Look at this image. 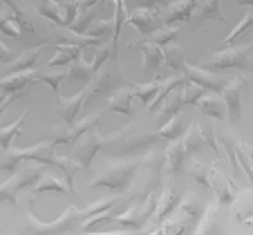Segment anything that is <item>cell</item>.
Returning a JSON list of instances; mask_svg holds the SVG:
<instances>
[{
	"label": "cell",
	"instance_id": "cell-24",
	"mask_svg": "<svg viewBox=\"0 0 253 235\" xmlns=\"http://www.w3.org/2000/svg\"><path fill=\"white\" fill-rule=\"evenodd\" d=\"M27 115L29 110H25L23 115H20L18 121H14L11 125H7V128H0V150H11V141H14V137H18L20 130H23L25 121H27Z\"/></svg>",
	"mask_w": 253,
	"mask_h": 235
},
{
	"label": "cell",
	"instance_id": "cell-37",
	"mask_svg": "<svg viewBox=\"0 0 253 235\" xmlns=\"http://www.w3.org/2000/svg\"><path fill=\"white\" fill-rule=\"evenodd\" d=\"M188 175H191L193 179H197V182H200L202 186L211 188V170L206 173V168H204V166H193L191 170H188Z\"/></svg>",
	"mask_w": 253,
	"mask_h": 235
},
{
	"label": "cell",
	"instance_id": "cell-29",
	"mask_svg": "<svg viewBox=\"0 0 253 235\" xmlns=\"http://www.w3.org/2000/svg\"><path fill=\"white\" fill-rule=\"evenodd\" d=\"M186 65L188 63H186V56H184L182 49L172 47L166 52V61H164V67H166V70H170V72H175V74H184Z\"/></svg>",
	"mask_w": 253,
	"mask_h": 235
},
{
	"label": "cell",
	"instance_id": "cell-12",
	"mask_svg": "<svg viewBox=\"0 0 253 235\" xmlns=\"http://www.w3.org/2000/svg\"><path fill=\"white\" fill-rule=\"evenodd\" d=\"M186 85H188V81H186V77H184V74H175V77H170V78H164L159 94L155 96V101L150 103L148 108H146V110H148L150 115H157V112L166 106V101L170 99L175 92H179L182 87H186Z\"/></svg>",
	"mask_w": 253,
	"mask_h": 235
},
{
	"label": "cell",
	"instance_id": "cell-4",
	"mask_svg": "<svg viewBox=\"0 0 253 235\" xmlns=\"http://www.w3.org/2000/svg\"><path fill=\"white\" fill-rule=\"evenodd\" d=\"M247 87V78L238 77L233 81L226 83V87L222 90V101L226 106V115H229L231 125H238L242 119V90Z\"/></svg>",
	"mask_w": 253,
	"mask_h": 235
},
{
	"label": "cell",
	"instance_id": "cell-2",
	"mask_svg": "<svg viewBox=\"0 0 253 235\" xmlns=\"http://www.w3.org/2000/svg\"><path fill=\"white\" fill-rule=\"evenodd\" d=\"M27 220H29V224H27V229H25V235H65L67 231L72 229L74 220H81V217H79V213L74 211V208H67L52 224H43V222L34 220L32 213H27Z\"/></svg>",
	"mask_w": 253,
	"mask_h": 235
},
{
	"label": "cell",
	"instance_id": "cell-14",
	"mask_svg": "<svg viewBox=\"0 0 253 235\" xmlns=\"http://www.w3.org/2000/svg\"><path fill=\"white\" fill-rule=\"evenodd\" d=\"M99 121H101V115H92L90 119H83V121H79V123H74L72 125V130L70 132H65V134H58V137H52V144L54 146H58V144H77L81 137H85L87 132H92V130H96V125H99Z\"/></svg>",
	"mask_w": 253,
	"mask_h": 235
},
{
	"label": "cell",
	"instance_id": "cell-5",
	"mask_svg": "<svg viewBox=\"0 0 253 235\" xmlns=\"http://www.w3.org/2000/svg\"><path fill=\"white\" fill-rule=\"evenodd\" d=\"M103 144H105L103 137H101L96 130H92V132H87L85 137H81V139L74 144L70 157L74 159V161H77L81 168H87L92 163V159L96 157V153L103 148Z\"/></svg>",
	"mask_w": 253,
	"mask_h": 235
},
{
	"label": "cell",
	"instance_id": "cell-13",
	"mask_svg": "<svg viewBox=\"0 0 253 235\" xmlns=\"http://www.w3.org/2000/svg\"><path fill=\"white\" fill-rule=\"evenodd\" d=\"M211 188L215 191V197H217V201H220L222 206L233 204L235 197H238V186H235V182L231 177H226V175L217 173V170H211Z\"/></svg>",
	"mask_w": 253,
	"mask_h": 235
},
{
	"label": "cell",
	"instance_id": "cell-26",
	"mask_svg": "<svg viewBox=\"0 0 253 235\" xmlns=\"http://www.w3.org/2000/svg\"><path fill=\"white\" fill-rule=\"evenodd\" d=\"M182 201V195L175 191V188H166L164 191V195H162V206L157 208V217H159V222H166L168 220V215H170L172 211L177 208V204Z\"/></svg>",
	"mask_w": 253,
	"mask_h": 235
},
{
	"label": "cell",
	"instance_id": "cell-31",
	"mask_svg": "<svg viewBox=\"0 0 253 235\" xmlns=\"http://www.w3.org/2000/svg\"><path fill=\"white\" fill-rule=\"evenodd\" d=\"M61 14H63V29H70L72 25L77 23L79 14H81L79 0H63L61 2Z\"/></svg>",
	"mask_w": 253,
	"mask_h": 235
},
{
	"label": "cell",
	"instance_id": "cell-40",
	"mask_svg": "<svg viewBox=\"0 0 253 235\" xmlns=\"http://www.w3.org/2000/svg\"><path fill=\"white\" fill-rule=\"evenodd\" d=\"M200 235H222V226L217 224L215 220H209V222H204Z\"/></svg>",
	"mask_w": 253,
	"mask_h": 235
},
{
	"label": "cell",
	"instance_id": "cell-21",
	"mask_svg": "<svg viewBox=\"0 0 253 235\" xmlns=\"http://www.w3.org/2000/svg\"><path fill=\"white\" fill-rule=\"evenodd\" d=\"M162 83H164V78H159V77L148 83H134V96H137V101L143 108H148L155 101V96L162 90Z\"/></svg>",
	"mask_w": 253,
	"mask_h": 235
},
{
	"label": "cell",
	"instance_id": "cell-23",
	"mask_svg": "<svg viewBox=\"0 0 253 235\" xmlns=\"http://www.w3.org/2000/svg\"><path fill=\"white\" fill-rule=\"evenodd\" d=\"M193 123H188L184 117L177 115L175 119H170L166 125H162V139H168V141H177L179 137H184V134L188 132V128H191Z\"/></svg>",
	"mask_w": 253,
	"mask_h": 235
},
{
	"label": "cell",
	"instance_id": "cell-39",
	"mask_svg": "<svg viewBox=\"0 0 253 235\" xmlns=\"http://www.w3.org/2000/svg\"><path fill=\"white\" fill-rule=\"evenodd\" d=\"M16 58H18V54L11 52L9 47H5V45L0 43V67H2V65H9V63H14Z\"/></svg>",
	"mask_w": 253,
	"mask_h": 235
},
{
	"label": "cell",
	"instance_id": "cell-42",
	"mask_svg": "<svg viewBox=\"0 0 253 235\" xmlns=\"http://www.w3.org/2000/svg\"><path fill=\"white\" fill-rule=\"evenodd\" d=\"M244 148H247V155H249V157H251V161H253V146L244 144Z\"/></svg>",
	"mask_w": 253,
	"mask_h": 235
},
{
	"label": "cell",
	"instance_id": "cell-11",
	"mask_svg": "<svg viewBox=\"0 0 253 235\" xmlns=\"http://www.w3.org/2000/svg\"><path fill=\"white\" fill-rule=\"evenodd\" d=\"M18 153V157L23 159V161H36L41 163V166H54L58 159V155L54 153V144L52 141H41V144L32 146V148H20L16 150Z\"/></svg>",
	"mask_w": 253,
	"mask_h": 235
},
{
	"label": "cell",
	"instance_id": "cell-27",
	"mask_svg": "<svg viewBox=\"0 0 253 235\" xmlns=\"http://www.w3.org/2000/svg\"><path fill=\"white\" fill-rule=\"evenodd\" d=\"M36 14L41 18L54 23L56 27L63 29V14H61V2H52V0H43L39 7H36Z\"/></svg>",
	"mask_w": 253,
	"mask_h": 235
},
{
	"label": "cell",
	"instance_id": "cell-9",
	"mask_svg": "<svg viewBox=\"0 0 253 235\" xmlns=\"http://www.w3.org/2000/svg\"><path fill=\"white\" fill-rule=\"evenodd\" d=\"M128 25H132L143 36H153L157 29L164 27L159 9H134L132 14L128 16Z\"/></svg>",
	"mask_w": 253,
	"mask_h": 235
},
{
	"label": "cell",
	"instance_id": "cell-17",
	"mask_svg": "<svg viewBox=\"0 0 253 235\" xmlns=\"http://www.w3.org/2000/svg\"><path fill=\"white\" fill-rule=\"evenodd\" d=\"M45 47H47V43H41L39 47H32V49H27V52L18 54V58L11 63V67L7 70L5 77H11V74H20V72H32V70H36V61H39L41 52H43Z\"/></svg>",
	"mask_w": 253,
	"mask_h": 235
},
{
	"label": "cell",
	"instance_id": "cell-3",
	"mask_svg": "<svg viewBox=\"0 0 253 235\" xmlns=\"http://www.w3.org/2000/svg\"><path fill=\"white\" fill-rule=\"evenodd\" d=\"M41 179L39 170H20L18 175H14L11 179H7L2 186H0V204H11L16 206L18 201V193L25 186H36V182Z\"/></svg>",
	"mask_w": 253,
	"mask_h": 235
},
{
	"label": "cell",
	"instance_id": "cell-38",
	"mask_svg": "<svg viewBox=\"0 0 253 235\" xmlns=\"http://www.w3.org/2000/svg\"><path fill=\"white\" fill-rule=\"evenodd\" d=\"M170 0H134L137 9H159V7L168 5Z\"/></svg>",
	"mask_w": 253,
	"mask_h": 235
},
{
	"label": "cell",
	"instance_id": "cell-35",
	"mask_svg": "<svg viewBox=\"0 0 253 235\" xmlns=\"http://www.w3.org/2000/svg\"><path fill=\"white\" fill-rule=\"evenodd\" d=\"M70 193V188H65L58 179H54V177H47V179H43V182L39 184V186H34V195H41V193Z\"/></svg>",
	"mask_w": 253,
	"mask_h": 235
},
{
	"label": "cell",
	"instance_id": "cell-43",
	"mask_svg": "<svg viewBox=\"0 0 253 235\" xmlns=\"http://www.w3.org/2000/svg\"><path fill=\"white\" fill-rule=\"evenodd\" d=\"M150 235H164V229H159V231H155V233H150Z\"/></svg>",
	"mask_w": 253,
	"mask_h": 235
},
{
	"label": "cell",
	"instance_id": "cell-33",
	"mask_svg": "<svg viewBox=\"0 0 253 235\" xmlns=\"http://www.w3.org/2000/svg\"><path fill=\"white\" fill-rule=\"evenodd\" d=\"M177 39H179V29L177 27H166V25H164L162 29H157V32L153 34V40H150V43L159 45V47H166L168 43H175Z\"/></svg>",
	"mask_w": 253,
	"mask_h": 235
},
{
	"label": "cell",
	"instance_id": "cell-25",
	"mask_svg": "<svg viewBox=\"0 0 253 235\" xmlns=\"http://www.w3.org/2000/svg\"><path fill=\"white\" fill-rule=\"evenodd\" d=\"M184 146H186V153L188 155H200V153H204L206 148H209V144H206V139L202 137V132H200V128H197L195 123L188 128V132L184 134Z\"/></svg>",
	"mask_w": 253,
	"mask_h": 235
},
{
	"label": "cell",
	"instance_id": "cell-20",
	"mask_svg": "<svg viewBox=\"0 0 253 235\" xmlns=\"http://www.w3.org/2000/svg\"><path fill=\"white\" fill-rule=\"evenodd\" d=\"M164 61H166V52H164V47H159V45H155V43L141 45V65H143V70L162 72Z\"/></svg>",
	"mask_w": 253,
	"mask_h": 235
},
{
	"label": "cell",
	"instance_id": "cell-8",
	"mask_svg": "<svg viewBox=\"0 0 253 235\" xmlns=\"http://www.w3.org/2000/svg\"><path fill=\"white\" fill-rule=\"evenodd\" d=\"M87 101H90V90H87V85L83 87L79 94L72 96V99H58V106H61V119L65 121L67 125L79 123V117L83 115Z\"/></svg>",
	"mask_w": 253,
	"mask_h": 235
},
{
	"label": "cell",
	"instance_id": "cell-19",
	"mask_svg": "<svg viewBox=\"0 0 253 235\" xmlns=\"http://www.w3.org/2000/svg\"><path fill=\"white\" fill-rule=\"evenodd\" d=\"M188 157H191V155L186 153V146H184L182 139L170 141V146H168V150H166V161H168V168H170L172 175L182 173Z\"/></svg>",
	"mask_w": 253,
	"mask_h": 235
},
{
	"label": "cell",
	"instance_id": "cell-10",
	"mask_svg": "<svg viewBox=\"0 0 253 235\" xmlns=\"http://www.w3.org/2000/svg\"><path fill=\"white\" fill-rule=\"evenodd\" d=\"M200 5V0H175L168 5V14L164 18L166 27H177V25H186L193 20L195 9Z\"/></svg>",
	"mask_w": 253,
	"mask_h": 235
},
{
	"label": "cell",
	"instance_id": "cell-34",
	"mask_svg": "<svg viewBox=\"0 0 253 235\" xmlns=\"http://www.w3.org/2000/svg\"><path fill=\"white\" fill-rule=\"evenodd\" d=\"M197 128H200V132H202V137L206 139V144H209V148H213L215 150V159H220V144H217V137H215V130H213V125L211 123H204V121H200V123H195Z\"/></svg>",
	"mask_w": 253,
	"mask_h": 235
},
{
	"label": "cell",
	"instance_id": "cell-15",
	"mask_svg": "<svg viewBox=\"0 0 253 235\" xmlns=\"http://www.w3.org/2000/svg\"><path fill=\"white\" fill-rule=\"evenodd\" d=\"M54 47H56V54L47 61L49 70H54V67H70L74 63H79L83 56V49H85L83 45H63V43H56Z\"/></svg>",
	"mask_w": 253,
	"mask_h": 235
},
{
	"label": "cell",
	"instance_id": "cell-41",
	"mask_svg": "<svg viewBox=\"0 0 253 235\" xmlns=\"http://www.w3.org/2000/svg\"><path fill=\"white\" fill-rule=\"evenodd\" d=\"M240 7H253V0H235Z\"/></svg>",
	"mask_w": 253,
	"mask_h": 235
},
{
	"label": "cell",
	"instance_id": "cell-44",
	"mask_svg": "<svg viewBox=\"0 0 253 235\" xmlns=\"http://www.w3.org/2000/svg\"><path fill=\"white\" fill-rule=\"evenodd\" d=\"M117 235H137V233H117Z\"/></svg>",
	"mask_w": 253,
	"mask_h": 235
},
{
	"label": "cell",
	"instance_id": "cell-6",
	"mask_svg": "<svg viewBox=\"0 0 253 235\" xmlns=\"http://www.w3.org/2000/svg\"><path fill=\"white\" fill-rule=\"evenodd\" d=\"M184 77H186V81L191 83V85H197L206 92H213V94H222V90H224L226 83H229L222 77H217L215 72H209V70H204V67H200V65L197 67L186 65Z\"/></svg>",
	"mask_w": 253,
	"mask_h": 235
},
{
	"label": "cell",
	"instance_id": "cell-30",
	"mask_svg": "<svg viewBox=\"0 0 253 235\" xmlns=\"http://www.w3.org/2000/svg\"><path fill=\"white\" fill-rule=\"evenodd\" d=\"M251 29H253V14H247V16H244V18L240 20V23L233 27V32H231L229 36H226V39H224L226 47H231V45H235V43H238V40L244 36V34H249V32H251Z\"/></svg>",
	"mask_w": 253,
	"mask_h": 235
},
{
	"label": "cell",
	"instance_id": "cell-1",
	"mask_svg": "<svg viewBox=\"0 0 253 235\" xmlns=\"http://www.w3.org/2000/svg\"><path fill=\"white\" fill-rule=\"evenodd\" d=\"M200 67L209 70V72H224V70H249L251 67V43L244 45H231L224 47L222 52L211 54L204 58Z\"/></svg>",
	"mask_w": 253,
	"mask_h": 235
},
{
	"label": "cell",
	"instance_id": "cell-32",
	"mask_svg": "<svg viewBox=\"0 0 253 235\" xmlns=\"http://www.w3.org/2000/svg\"><path fill=\"white\" fill-rule=\"evenodd\" d=\"M67 77H70L67 72H61V74H43V72H36V81H41V83H45L47 87H52V90H54V96H56V101L63 99V96H61V81H63V78H67Z\"/></svg>",
	"mask_w": 253,
	"mask_h": 235
},
{
	"label": "cell",
	"instance_id": "cell-28",
	"mask_svg": "<svg viewBox=\"0 0 253 235\" xmlns=\"http://www.w3.org/2000/svg\"><path fill=\"white\" fill-rule=\"evenodd\" d=\"M197 108H200L202 115L213 117V119H224V115H226L224 101L215 99V96H204V99H202L200 103H197Z\"/></svg>",
	"mask_w": 253,
	"mask_h": 235
},
{
	"label": "cell",
	"instance_id": "cell-7",
	"mask_svg": "<svg viewBox=\"0 0 253 235\" xmlns=\"http://www.w3.org/2000/svg\"><path fill=\"white\" fill-rule=\"evenodd\" d=\"M134 175H137V166H128V168H115V170H108V173L99 175L94 179L96 188H110V191H124L132 184Z\"/></svg>",
	"mask_w": 253,
	"mask_h": 235
},
{
	"label": "cell",
	"instance_id": "cell-22",
	"mask_svg": "<svg viewBox=\"0 0 253 235\" xmlns=\"http://www.w3.org/2000/svg\"><path fill=\"white\" fill-rule=\"evenodd\" d=\"M184 106H188V103H186V94H184V87H182V90L177 92V94H172L170 99L166 101V106L162 108V119H159V128H162V125H166L170 119H175V117L182 112Z\"/></svg>",
	"mask_w": 253,
	"mask_h": 235
},
{
	"label": "cell",
	"instance_id": "cell-16",
	"mask_svg": "<svg viewBox=\"0 0 253 235\" xmlns=\"http://www.w3.org/2000/svg\"><path fill=\"white\" fill-rule=\"evenodd\" d=\"M134 99H137V96H134V85H126V87L117 90L115 94L110 96V101H108V110L117 112V115L130 117L134 112V108H132Z\"/></svg>",
	"mask_w": 253,
	"mask_h": 235
},
{
	"label": "cell",
	"instance_id": "cell-18",
	"mask_svg": "<svg viewBox=\"0 0 253 235\" xmlns=\"http://www.w3.org/2000/svg\"><path fill=\"white\" fill-rule=\"evenodd\" d=\"M211 20H222L220 0H200V5H197L191 25L193 27H202L204 23H211Z\"/></svg>",
	"mask_w": 253,
	"mask_h": 235
},
{
	"label": "cell",
	"instance_id": "cell-36",
	"mask_svg": "<svg viewBox=\"0 0 253 235\" xmlns=\"http://www.w3.org/2000/svg\"><path fill=\"white\" fill-rule=\"evenodd\" d=\"M238 161H240V170H242V173L247 175L249 182H251V186H253V168H251V157L247 155V148H244V144H240V148H238Z\"/></svg>",
	"mask_w": 253,
	"mask_h": 235
}]
</instances>
